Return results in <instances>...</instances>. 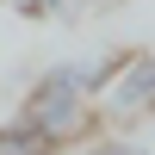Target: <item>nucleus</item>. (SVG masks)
Listing matches in <instances>:
<instances>
[{
	"label": "nucleus",
	"instance_id": "nucleus-7",
	"mask_svg": "<svg viewBox=\"0 0 155 155\" xmlns=\"http://www.w3.org/2000/svg\"><path fill=\"white\" fill-rule=\"evenodd\" d=\"M149 124H155V112H149Z\"/></svg>",
	"mask_w": 155,
	"mask_h": 155
},
{
	"label": "nucleus",
	"instance_id": "nucleus-4",
	"mask_svg": "<svg viewBox=\"0 0 155 155\" xmlns=\"http://www.w3.org/2000/svg\"><path fill=\"white\" fill-rule=\"evenodd\" d=\"M0 6H12L19 19H37V25H50V19H74V0H0Z\"/></svg>",
	"mask_w": 155,
	"mask_h": 155
},
{
	"label": "nucleus",
	"instance_id": "nucleus-6",
	"mask_svg": "<svg viewBox=\"0 0 155 155\" xmlns=\"http://www.w3.org/2000/svg\"><path fill=\"white\" fill-rule=\"evenodd\" d=\"M74 6H93V12H118L124 0H74Z\"/></svg>",
	"mask_w": 155,
	"mask_h": 155
},
{
	"label": "nucleus",
	"instance_id": "nucleus-5",
	"mask_svg": "<svg viewBox=\"0 0 155 155\" xmlns=\"http://www.w3.org/2000/svg\"><path fill=\"white\" fill-rule=\"evenodd\" d=\"M81 155H149V149L137 143V137H93Z\"/></svg>",
	"mask_w": 155,
	"mask_h": 155
},
{
	"label": "nucleus",
	"instance_id": "nucleus-3",
	"mask_svg": "<svg viewBox=\"0 0 155 155\" xmlns=\"http://www.w3.org/2000/svg\"><path fill=\"white\" fill-rule=\"evenodd\" d=\"M0 155H62L50 137L25 130V124H0Z\"/></svg>",
	"mask_w": 155,
	"mask_h": 155
},
{
	"label": "nucleus",
	"instance_id": "nucleus-1",
	"mask_svg": "<svg viewBox=\"0 0 155 155\" xmlns=\"http://www.w3.org/2000/svg\"><path fill=\"white\" fill-rule=\"evenodd\" d=\"M118 62H124V50L50 62V68L37 74L31 87H25V99H19V118H12V124H25V130L50 137L56 149H62V143H74V137H81L87 124H93V99L112 87Z\"/></svg>",
	"mask_w": 155,
	"mask_h": 155
},
{
	"label": "nucleus",
	"instance_id": "nucleus-2",
	"mask_svg": "<svg viewBox=\"0 0 155 155\" xmlns=\"http://www.w3.org/2000/svg\"><path fill=\"white\" fill-rule=\"evenodd\" d=\"M99 99H106L118 118H149L155 112V50H124L118 74H112V87Z\"/></svg>",
	"mask_w": 155,
	"mask_h": 155
}]
</instances>
